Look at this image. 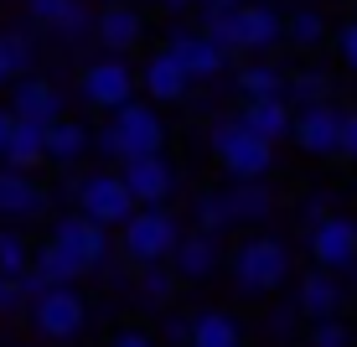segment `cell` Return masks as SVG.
Instances as JSON below:
<instances>
[{
    "label": "cell",
    "mask_w": 357,
    "mask_h": 347,
    "mask_svg": "<svg viewBox=\"0 0 357 347\" xmlns=\"http://www.w3.org/2000/svg\"><path fill=\"white\" fill-rule=\"evenodd\" d=\"M109 125L89 135V140L104 151L109 161H130V156H161V145H166V125H161V115H155V104H140V98H130V104H119V109H109Z\"/></svg>",
    "instance_id": "1"
},
{
    "label": "cell",
    "mask_w": 357,
    "mask_h": 347,
    "mask_svg": "<svg viewBox=\"0 0 357 347\" xmlns=\"http://www.w3.org/2000/svg\"><path fill=\"white\" fill-rule=\"evenodd\" d=\"M181 239V218L166 213V207H135V213L119 223V259L130 270H145V265H166L171 249Z\"/></svg>",
    "instance_id": "2"
},
{
    "label": "cell",
    "mask_w": 357,
    "mask_h": 347,
    "mask_svg": "<svg viewBox=\"0 0 357 347\" xmlns=\"http://www.w3.org/2000/svg\"><path fill=\"white\" fill-rule=\"evenodd\" d=\"M228 275L238 285V295H275L290 275L285 239H275V233H249V239L228 254Z\"/></svg>",
    "instance_id": "3"
},
{
    "label": "cell",
    "mask_w": 357,
    "mask_h": 347,
    "mask_svg": "<svg viewBox=\"0 0 357 347\" xmlns=\"http://www.w3.org/2000/svg\"><path fill=\"white\" fill-rule=\"evenodd\" d=\"M207 140H213L218 166H223L233 182H264V177H269V166H275V145L254 140V135L243 130L238 119H218Z\"/></svg>",
    "instance_id": "4"
},
{
    "label": "cell",
    "mask_w": 357,
    "mask_h": 347,
    "mask_svg": "<svg viewBox=\"0 0 357 347\" xmlns=\"http://www.w3.org/2000/svg\"><path fill=\"white\" fill-rule=\"evenodd\" d=\"M83 321H89V306L73 285H52L31 301V332L47 342H73L83 332Z\"/></svg>",
    "instance_id": "5"
},
{
    "label": "cell",
    "mask_w": 357,
    "mask_h": 347,
    "mask_svg": "<svg viewBox=\"0 0 357 347\" xmlns=\"http://www.w3.org/2000/svg\"><path fill=\"white\" fill-rule=\"evenodd\" d=\"M73 197H78V218L98 223V228H119V223L135 213L125 182H119L114 171H89V177H78Z\"/></svg>",
    "instance_id": "6"
},
{
    "label": "cell",
    "mask_w": 357,
    "mask_h": 347,
    "mask_svg": "<svg viewBox=\"0 0 357 347\" xmlns=\"http://www.w3.org/2000/svg\"><path fill=\"white\" fill-rule=\"evenodd\" d=\"M47 239L63 249L73 265L83 270V275H93V270H104L109 265V254H114V244H109V228H98V223L89 218H78V213H68V218H57V228L47 233Z\"/></svg>",
    "instance_id": "7"
},
{
    "label": "cell",
    "mask_w": 357,
    "mask_h": 347,
    "mask_svg": "<svg viewBox=\"0 0 357 347\" xmlns=\"http://www.w3.org/2000/svg\"><path fill=\"white\" fill-rule=\"evenodd\" d=\"M305 233H311L316 270H326V275H352L357 270V228H352V218L326 213L316 228H305Z\"/></svg>",
    "instance_id": "8"
},
{
    "label": "cell",
    "mask_w": 357,
    "mask_h": 347,
    "mask_svg": "<svg viewBox=\"0 0 357 347\" xmlns=\"http://www.w3.org/2000/svg\"><path fill=\"white\" fill-rule=\"evenodd\" d=\"M78 94L89 109H119L135 98V73L125 57H98V63L78 73Z\"/></svg>",
    "instance_id": "9"
},
{
    "label": "cell",
    "mask_w": 357,
    "mask_h": 347,
    "mask_svg": "<svg viewBox=\"0 0 357 347\" xmlns=\"http://www.w3.org/2000/svg\"><path fill=\"white\" fill-rule=\"evenodd\" d=\"M114 177L125 182L135 207H161L166 197L176 192V171H171L166 156H130V161H119Z\"/></svg>",
    "instance_id": "10"
},
{
    "label": "cell",
    "mask_w": 357,
    "mask_h": 347,
    "mask_svg": "<svg viewBox=\"0 0 357 347\" xmlns=\"http://www.w3.org/2000/svg\"><path fill=\"white\" fill-rule=\"evenodd\" d=\"M161 52L187 73V83H197V78H223V73H228V52L218 42H207L202 31H176Z\"/></svg>",
    "instance_id": "11"
},
{
    "label": "cell",
    "mask_w": 357,
    "mask_h": 347,
    "mask_svg": "<svg viewBox=\"0 0 357 347\" xmlns=\"http://www.w3.org/2000/svg\"><path fill=\"white\" fill-rule=\"evenodd\" d=\"M10 115L16 119H31V125H52V119H63L68 115V104H63V89H57L52 78H16L10 83Z\"/></svg>",
    "instance_id": "12"
},
{
    "label": "cell",
    "mask_w": 357,
    "mask_h": 347,
    "mask_svg": "<svg viewBox=\"0 0 357 347\" xmlns=\"http://www.w3.org/2000/svg\"><path fill=\"white\" fill-rule=\"evenodd\" d=\"M93 36L109 47V57L135 52V47L145 42V16L130 6V0H109V6L93 16Z\"/></svg>",
    "instance_id": "13"
},
{
    "label": "cell",
    "mask_w": 357,
    "mask_h": 347,
    "mask_svg": "<svg viewBox=\"0 0 357 347\" xmlns=\"http://www.w3.org/2000/svg\"><path fill=\"white\" fill-rule=\"evenodd\" d=\"M218 265H223V239H207V233H181L171 259H166V270L176 280H187V285L218 275Z\"/></svg>",
    "instance_id": "14"
},
{
    "label": "cell",
    "mask_w": 357,
    "mask_h": 347,
    "mask_svg": "<svg viewBox=\"0 0 357 347\" xmlns=\"http://www.w3.org/2000/svg\"><path fill=\"white\" fill-rule=\"evenodd\" d=\"M337 104H311V109H295L290 135L305 156H337Z\"/></svg>",
    "instance_id": "15"
},
{
    "label": "cell",
    "mask_w": 357,
    "mask_h": 347,
    "mask_svg": "<svg viewBox=\"0 0 357 347\" xmlns=\"http://www.w3.org/2000/svg\"><path fill=\"white\" fill-rule=\"evenodd\" d=\"M269 47H280V10L238 6L233 10V52H269Z\"/></svg>",
    "instance_id": "16"
},
{
    "label": "cell",
    "mask_w": 357,
    "mask_h": 347,
    "mask_svg": "<svg viewBox=\"0 0 357 347\" xmlns=\"http://www.w3.org/2000/svg\"><path fill=\"white\" fill-rule=\"evenodd\" d=\"M233 119H238V125L249 130L254 140L275 145V140H285V135H290L295 109H290V98H243V109H238Z\"/></svg>",
    "instance_id": "17"
},
{
    "label": "cell",
    "mask_w": 357,
    "mask_h": 347,
    "mask_svg": "<svg viewBox=\"0 0 357 347\" xmlns=\"http://www.w3.org/2000/svg\"><path fill=\"white\" fill-rule=\"evenodd\" d=\"M47 207V187L26 171H0V223L36 218Z\"/></svg>",
    "instance_id": "18"
},
{
    "label": "cell",
    "mask_w": 357,
    "mask_h": 347,
    "mask_svg": "<svg viewBox=\"0 0 357 347\" xmlns=\"http://www.w3.org/2000/svg\"><path fill=\"white\" fill-rule=\"evenodd\" d=\"M42 156H47V166H57V171H73L83 156H89V125L83 119H52L47 125V140H42Z\"/></svg>",
    "instance_id": "19"
},
{
    "label": "cell",
    "mask_w": 357,
    "mask_h": 347,
    "mask_svg": "<svg viewBox=\"0 0 357 347\" xmlns=\"http://www.w3.org/2000/svg\"><path fill=\"white\" fill-rule=\"evenodd\" d=\"M223 207H228L233 228L269 223V213H275V192H269V182H233V187H223Z\"/></svg>",
    "instance_id": "20"
},
{
    "label": "cell",
    "mask_w": 357,
    "mask_h": 347,
    "mask_svg": "<svg viewBox=\"0 0 357 347\" xmlns=\"http://www.w3.org/2000/svg\"><path fill=\"white\" fill-rule=\"evenodd\" d=\"M135 83H140L145 94L155 98V104H181V98L192 94V83H187V73H181L176 63H171L166 52H151L145 57V68L135 73Z\"/></svg>",
    "instance_id": "21"
},
{
    "label": "cell",
    "mask_w": 357,
    "mask_h": 347,
    "mask_svg": "<svg viewBox=\"0 0 357 347\" xmlns=\"http://www.w3.org/2000/svg\"><path fill=\"white\" fill-rule=\"evenodd\" d=\"M295 311L311 316V321H326L342 311V285L337 275H326V270H311L301 285H295Z\"/></svg>",
    "instance_id": "22"
},
{
    "label": "cell",
    "mask_w": 357,
    "mask_h": 347,
    "mask_svg": "<svg viewBox=\"0 0 357 347\" xmlns=\"http://www.w3.org/2000/svg\"><path fill=\"white\" fill-rule=\"evenodd\" d=\"M42 140H47V125H31V119H16L10 125V135H6V171H31L36 166H47V156H42Z\"/></svg>",
    "instance_id": "23"
},
{
    "label": "cell",
    "mask_w": 357,
    "mask_h": 347,
    "mask_svg": "<svg viewBox=\"0 0 357 347\" xmlns=\"http://www.w3.org/2000/svg\"><path fill=\"white\" fill-rule=\"evenodd\" d=\"M187 347H243V321L233 311H197Z\"/></svg>",
    "instance_id": "24"
},
{
    "label": "cell",
    "mask_w": 357,
    "mask_h": 347,
    "mask_svg": "<svg viewBox=\"0 0 357 347\" xmlns=\"http://www.w3.org/2000/svg\"><path fill=\"white\" fill-rule=\"evenodd\" d=\"M36 63V42L21 27H0V89H10L16 78H26Z\"/></svg>",
    "instance_id": "25"
},
{
    "label": "cell",
    "mask_w": 357,
    "mask_h": 347,
    "mask_svg": "<svg viewBox=\"0 0 357 347\" xmlns=\"http://www.w3.org/2000/svg\"><path fill=\"white\" fill-rule=\"evenodd\" d=\"M31 275L42 280V285H73V280L83 275V270L73 265V259L57 249L52 239H42V244H31Z\"/></svg>",
    "instance_id": "26"
},
{
    "label": "cell",
    "mask_w": 357,
    "mask_h": 347,
    "mask_svg": "<svg viewBox=\"0 0 357 347\" xmlns=\"http://www.w3.org/2000/svg\"><path fill=\"white\" fill-rule=\"evenodd\" d=\"M280 42H290V47H301V52H311V47H321L326 42V16L321 10H290V16H280Z\"/></svg>",
    "instance_id": "27"
},
{
    "label": "cell",
    "mask_w": 357,
    "mask_h": 347,
    "mask_svg": "<svg viewBox=\"0 0 357 347\" xmlns=\"http://www.w3.org/2000/svg\"><path fill=\"white\" fill-rule=\"evenodd\" d=\"M238 94L243 98H285V73H280L275 63H243L238 68Z\"/></svg>",
    "instance_id": "28"
},
{
    "label": "cell",
    "mask_w": 357,
    "mask_h": 347,
    "mask_svg": "<svg viewBox=\"0 0 357 347\" xmlns=\"http://www.w3.org/2000/svg\"><path fill=\"white\" fill-rule=\"evenodd\" d=\"M31 270V239L16 228V223H0V275L21 280Z\"/></svg>",
    "instance_id": "29"
},
{
    "label": "cell",
    "mask_w": 357,
    "mask_h": 347,
    "mask_svg": "<svg viewBox=\"0 0 357 347\" xmlns=\"http://www.w3.org/2000/svg\"><path fill=\"white\" fill-rule=\"evenodd\" d=\"M285 94H295V109H311V104H331V78L321 68H301L285 78Z\"/></svg>",
    "instance_id": "30"
},
{
    "label": "cell",
    "mask_w": 357,
    "mask_h": 347,
    "mask_svg": "<svg viewBox=\"0 0 357 347\" xmlns=\"http://www.w3.org/2000/svg\"><path fill=\"white\" fill-rule=\"evenodd\" d=\"M192 223H197L192 233L223 239V233L233 228V223H228V207H223V192H197V202H192Z\"/></svg>",
    "instance_id": "31"
},
{
    "label": "cell",
    "mask_w": 357,
    "mask_h": 347,
    "mask_svg": "<svg viewBox=\"0 0 357 347\" xmlns=\"http://www.w3.org/2000/svg\"><path fill=\"white\" fill-rule=\"evenodd\" d=\"M171 290H176V275L166 265H145L140 270V301L145 306H171Z\"/></svg>",
    "instance_id": "32"
},
{
    "label": "cell",
    "mask_w": 357,
    "mask_h": 347,
    "mask_svg": "<svg viewBox=\"0 0 357 347\" xmlns=\"http://www.w3.org/2000/svg\"><path fill=\"white\" fill-rule=\"evenodd\" d=\"M52 31L63 36V42H83V36L93 31V16H89V6H83V0H73V6L63 10V21H57Z\"/></svg>",
    "instance_id": "33"
},
{
    "label": "cell",
    "mask_w": 357,
    "mask_h": 347,
    "mask_svg": "<svg viewBox=\"0 0 357 347\" xmlns=\"http://www.w3.org/2000/svg\"><path fill=\"white\" fill-rule=\"evenodd\" d=\"M311 347H352V327H347L342 316L311 321Z\"/></svg>",
    "instance_id": "34"
},
{
    "label": "cell",
    "mask_w": 357,
    "mask_h": 347,
    "mask_svg": "<svg viewBox=\"0 0 357 347\" xmlns=\"http://www.w3.org/2000/svg\"><path fill=\"white\" fill-rule=\"evenodd\" d=\"M68 6H73V0H26V16L36 21V27L52 31L57 21H63V10H68Z\"/></svg>",
    "instance_id": "35"
},
{
    "label": "cell",
    "mask_w": 357,
    "mask_h": 347,
    "mask_svg": "<svg viewBox=\"0 0 357 347\" xmlns=\"http://www.w3.org/2000/svg\"><path fill=\"white\" fill-rule=\"evenodd\" d=\"M337 156L357 161V109H342V119H337Z\"/></svg>",
    "instance_id": "36"
},
{
    "label": "cell",
    "mask_w": 357,
    "mask_h": 347,
    "mask_svg": "<svg viewBox=\"0 0 357 347\" xmlns=\"http://www.w3.org/2000/svg\"><path fill=\"white\" fill-rule=\"evenodd\" d=\"M16 311H26V295H21V280L0 275V316H16Z\"/></svg>",
    "instance_id": "37"
},
{
    "label": "cell",
    "mask_w": 357,
    "mask_h": 347,
    "mask_svg": "<svg viewBox=\"0 0 357 347\" xmlns=\"http://www.w3.org/2000/svg\"><path fill=\"white\" fill-rule=\"evenodd\" d=\"M337 52H342V63L357 73V21H347V27L337 31Z\"/></svg>",
    "instance_id": "38"
},
{
    "label": "cell",
    "mask_w": 357,
    "mask_h": 347,
    "mask_svg": "<svg viewBox=\"0 0 357 347\" xmlns=\"http://www.w3.org/2000/svg\"><path fill=\"white\" fill-rule=\"evenodd\" d=\"M326 202H331L326 192H311V197H305V207H301V223H305V228H316V223H321V218L331 213Z\"/></svg>",
    "instance_id": "39"
},
{
    "label": "cell",
    "mask_w": 357,
    "mask_h": 347,
    "mask_svg": "<svg viewBox=\"0 0 357 347\" xmlns=\"http://www.w3.org/2000/svg\"><path fill=\"white\" fill-rule=\"evenodd\" d=\"M238 6H249V0H197V21H207V16H228V10H238Z\"/></svg>",
    "instance_id": "40"
},
{
    "label": "cell",
    "mask_w": 357,
    "mask_h": 347,
    "mask_svg": "<svg viewBox=\"0 0 357 347\" xmlns=\"http://www.w3.org/2000/svg\"><path fill=\"white\" fill-rule=\"evenodd\" d=\"M187 332H192V316H171L166 321V342L171 347H187Z\"/></svg>",
    "instance_id": "41"
},
{
    "label": "cell",
    "mask_w": 357,
    "mask_h": 347,
    "mask_svg": "<svg viewBox=\"0 0 357 347\" xmlns=\"http://www.w3.org/2000/svg\"><path fill=\"white\" fill-rule=\"evenodd\" d=\"M109 347H155V342L145 337V332H135V327H125V332H119V337L109 342Z\"/></svg>",
    "instance_id": "42"
},
{
    "label": "cell",
    "mask_w": 357,
    "mask_h": 347,
    "mask_svg": "<svg viewBox=\"0 0 357 347\" xmlns=\"http://www.w3.org/2000/svg\"><path fill=\"white\" fill-rule=\"evenodd\" d=\"M10 125H16V115H10V109L0 104V151H6V135H10Z\"/></svg>",
    "instance_id": "43"
},
{
    "label": "cell",
    "mask_w": 357,
    "mask_h": 347,
    "mask_svg": "<svg viewBox=\"0 0 357 347\" xmlns=\"http://www.w3.org/2000/svg\"><path fill=\"white\" fill-rule=\"evenodd\" d=\"M155 6H161V10H192L197 0H155Z\"/></svg>",
    "instance_id": "44"
},
{
    "label": "cell",
    "mask_w": 357,
    "mask_h": 347,
    "mask_svg": "<svg viewBox=\"0 0 357 347\" xmlns=\"http://www.w3.org/2000/svg\"><path fill=\"white\" fill-rule=\"evenodd\" d=\"M352 228H357V223H352Z\"/></svg>",
    "instance_id": "45"
}]
</instances>
